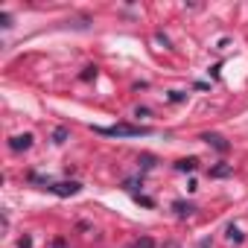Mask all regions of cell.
<instances>
[{
    "mask_svg": "<svg viewBox=\"0 0 248 248\" xmlns=\"http://www.w3.org/2000/svg\"><path fill=\"white\" fill-rule=\"evenodd\" d=\"M196 164H199L196 158H181V161H175V170H178V172H193Z\"/></svg>",
    "mask_w": 248,
    "mask_h": 248,
    "instance_id": "obj_5",
    "label": "cell"
},
{
    "mask_svg": "<svg viewBox=\"0 0 248 248\" xmlns=\"http://www.w3.org/2000/svg\"><path fill=\"white\" fill-rule=\"evenodd\" d=\"M0 21H3V27H6V30L12 27V15H9V12H3V15H0Z\"/></svg>",
    "mask_w": 248,
    "mask_h": 248,
    "instance_id": "obj_10",
    "label": "cell"
},
{
    "mask_svg": "<svg viewBox=\"0 0 248 248\" xmlns=\"http://www.w3.org/2000/svg\"><path fill=\"white\" fill-rule=\"evenodd\" d=\"M152 245H155L152 239H140V242H135V248H152Z\"/></svg>",
    "mask_w": 248,
    "mask_h": 248,
    "instance_id": "obj_12",
    "label": "cell"
},
{
    "mask_svg": "<svg viewBox=\"0 0 248 248\" xmlns=\"http://www.w3.org/2000/svg\"><path fill=\"white\" fill-rule=\"evenodd\" d=\"M96 76V67H85V73H82V79H93Z\"/></svg>",
    "mask_w": 248,
    "mask_h": 248,
    "instance_id": "obj_11",
    "label": "cell"
},
{
    "mask_svg": "<svg viewBox=\"0 0 248 248\" xmlns=\"http://www.w3.org/2000/svg\"><path fill=\"white\" fill-rule=\"evenodd\" d=\"M47 190L56 196H76L82 190V184L79 181H56V184H47Z\"/></svg>",
    "mask_w": 248,
    "mask_h": 248,
    "instance_id": "obj_2",
    "label": "cell"
},
{
    "mask_svg": "<svg viewBox=\"0 0 248 248\" xmlns=\"http://www.w3.org/2000/svg\"><path fill=\"white\" fill-rule=\"evenodd\" d=\"M170 99H172V102H178V99H184V93H181V91H172V93H170Z\"/></svg>",
    "mask_w": 248,
    "mask_h": 248,
    "instance_id": "obj_13",
    "label": "cell"
},
{
    "mask_svg": "<svg viewBox=\"0 0 248 248\" xmlns=\"http://www.w3.org/2000/svg\"><path fill=\"white\" fill-rule=\"evenodd\" d=\"M202 140L207 143V146H213V149H219V152H228V143H225V138H219V135H202Z\"/></svg>",
    "mask_w": 248,
    "mask_h": 248,
    "instance_id": "obj_4",
    "label": "cell"
},
{
    "mask_svg": "<svg viewBox=\"0 0 248 248\" xmlns=\"http://www.w3.org/2000/svg\"><path fill=\"white\" fill-rule=\"evenodd\" d=\"M64 138H67V129H56L53 140H56V143H64Z\"/></svg>",
    "mask_w": 248,
    "mask_h": 248,
    "instance_id": "obj_8",
    "label": "cell"
},
{
    "mask_svg": "<svg viewBox=\"0 0 248 248\" xmlns=\"http://www.w3.org/2000/svg\"><path fill=\"white\" fill-rule=\"evenodd\" d=\"M172 210H175L178 216H190V213H193L196 207H193L190 202H172Z\"/></svg>",
    "mask_w": 248,
    "mask_h": 248,
    "instance_id": "obj_6",
    "label": "cell"
},
{
    "mask_svg": "<svg viewBox=\"0 0 248 248\" xmlns=\"http://www.w3.org/2000/svg\"><path fill=\"white\" fill-rule=\"evenodd\" d=\"M96 135H105V138H146L152 135L146 126H129V123H117V126H93Z\"/></svg>",
    "mask_w": 248,
    "mask_h": 248,
    "instance_id": "obj_1",
    "label": "cell"
},
{
    "mask_svg": "<svg viewBox=\"0 0 248 248\" xmlns=\"http://www.w3.org/2000/svg\"><path fill=\"white\" fill-rule=\"evenodd\" d=\"M21 248H32V242H30V236H27V239H21Z\"/></svg>",
    "mask_w": 248,
    "mask_h": 248,
    "instance_id": "obj_14",
    "label": "cell"
},
{
    "mask_svg": "<svg viewBox=\"0 0 248 248\" xmlns=\"http://www.w3.org/2000/svg\"><path fill=\"white\" fill-rule=\"evenodd\" d=\"M228 239H231V242H236V245L242 242V233H239V228H236V225H228Z\"/></svg>",
    "mask_w": 248,
    "mask_h": 248,
    "instance_id": "obj_7",
    "label": "cell"
},
{
    "mask_svg": "<svg viewBox=\"0 0 248 248\" xmlns=\"http://www.w3.org/2000/svg\"><path fill=\"white\" fill-rule=\"evenodd\" d=\"M228 172H231V167H216V170H213L210 175H216V178H222V175H228Z\"/></svg>",
    "mask_w": 248,
    "mask_h": 248,
    "instance_id": "obj_9",
    "label": "cell"
},
{
    "mask_svg": "<svg viewBox=\"0 0 248 248\" xmlns=\"http://www.w3.org/2000/svg\"><path fill=\"white\" fill-rule=\"evenodd\" d=\"M32 146V135H15L12 140H9V149L12 152H27Z\"/></svg>",
    "mask_w": 248,
    "mask_h": 248,
    "instance_id": "obj_3",
    "label": "cell"
}]
</instances>
